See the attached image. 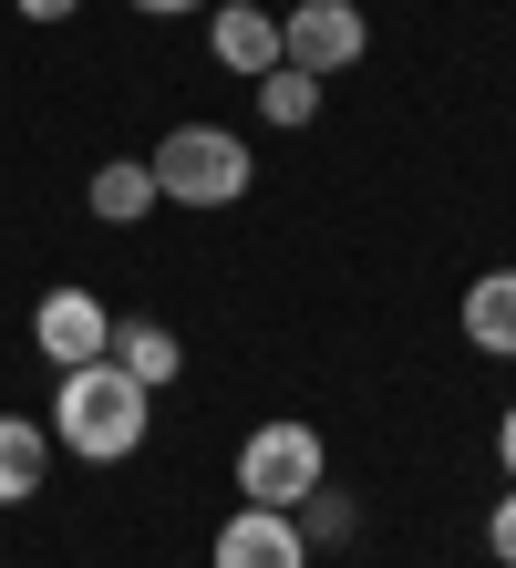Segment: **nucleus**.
I'll return each instance as SVG.
<instances>
[{
    "mask_svg": "<svg viewBox=\"0 0 516 568\" xmlns=\"http://www.w3.org/2000/svg\"><path fill=\"white\" fill-rule=\"evenodd\" d=\"M145 424H155V393L114 373V362H73V373L52 383V445L62 455H83V465H124L134 445H145Z\"/></svg>",
    "mask_w": 516,
    "mask_h": 568,
    "instance_id": "1",
    "label": "nucleus"
},
{
    "mask_svg": "<svg viewBox=\"0 0 516 568\" xmlns=\"http://www.w3.org/2000/svg\"><path fill=\"white\" fill-rule=\"evenodd\" d=\"M145 165H155V196H176V207H237L249 176H259L249 145H237L227 124H176Z\"/></svg>",
    "mask_w": 516,
    "mask_h": 568,
    "instance_id": "2",
    "label": "nucleus"
},
{
    "mask_svg": "<svg viewBox=\"0 0 516 568\" xmlns=\"http://www.w3.org/2000/svg\"><path fill=\"white\" fill-rule=\"evenodd\" d=\"M321 476H331V445H321V424H300V414L259 424L249 445H237V496H249V507H290L300 517V496Z\"/></svg>",
    "mask_w": 516,
    "mask_h": 568,
    "instance_id": "3",
    "label": "nucleus"
},
{
    "mask_svg": "<svg viewBox=\"0 0 516 568\" xmlns=\"http://www.w3.org/2000/svg\"><path fill=\"white\" fill-rule=\"evenodd\" d=\"M372 52V21H362V0H300V11L280 21V62L290 73H352V62Z\"/></svg>",
    "mask_w": 516,
    "mask_h": 568,
    "instance_id": "4",
    "label": "nucleus"
},
{
    "mask_svg": "<svg viewBox=\"0 0 516 568\" xmlns=\"http://www.w3.org/2000/svg\"><path fill=\"white\" fill-rule=\"evenodd\" d=\"M31 342H42L52 373H73V362H103V342H114V311H103L93 290H42V311H31Z\"/></svg>",
    "mask_w": 516,
    "mask_h": 568,
    "instance_id": "5",
    "label": "nucleus"
},
{
    "mask_svg": "<svg viewBox=\"0 0 516 568\" xmlns=\"http://www.w3.org/2000/svg\"><path fill=\"white\" fill-rule=\"evenodd\" d=\"M206 568H310V538L290 507H237L217 527V548H206Z\"/></svg>",
    "mask_w": 516,
    "mask_h": 568,
    "instance_id": "6",
    "label": "nucleus"
},
{
    "mask_svg": "<svg viewBox=\"0 0 516 568\" xmlns=\"http://www.w3.org/2000/svg\"><path fill=\"white\" fill-rule=\"evenodd\" d=\"M206 52L227 62V73H280V11H259V0H217L206 11Z\"/></svg>",
    "mask_w": 516,
    "mask_h": 568,
    "instance_id": "7",
    "label": "nucleus"
},
{
    "mask_svg": "<svg viewBox=\"0 0 516 568\" xmlns=\"http://www.w3.org/2000/svg\"><path fill=\"white\" fill-rule=\"evenodd\" d=\"M103 362H114V373H134L145 393H165V383L186 373V342H176L165 321H114V342H103Z\"/></svg>",
    "mask_w": 516,
    "mask_h": 568,
    "instance_id": "8",
    "label": "nucleus"
},
{
    "mask_svg": "<svg viewBox=\"0 0 516 568\" xmlns=\"http://www.w3.org/2000/svg\"><path fill=\"white\" fill-rule=\"evenodd\" d=\"M42 476H52V434L31 414H0V507H31Z\"/></svg>",
    "mask_w": 516,
    "mask_h": 568,
    "instance_id": "9",
    "label": "nucleus"
},
{
    "mask_svg": "<svg viewBox=\"0 0 516 568\" xmlns=\"http://www.w3.org/2000/svg\"><path fill=\"white\" fill-rule=\"evenodd\" d=\"M465 342L486 362H516V270H486L465 290Z\"/></svg>",
    "mask_w": 516,
    "mask_h": 568,
    "instance_id": "10",
    "label": "nucleus"
},
{
    "mask_svg": "<svg viewBox=\"0 0 516 568\" xmlns=\"http://www.w3.org/2000/svg\"><path fill=\"white\" fill-rule=\"evenodd\" d=\"M83 207L103 217V227H134L155 207V165L145 155H114V165H93V186H83Z\"/></svg>",
    "mask_w": 516,
    "mask_h": 568,
    "instance_id": "11",
    "label": "nucleus"
},
{
    "mask_svg": "<svg viewBox=\"0 0 516 568\" xmlns=\"http://www.w3.org/2000/svg\"><path fill=\"white\" fill-rule=\"evenodd\" d=\"M259 114L269 124H310V114H321V73H290V62L259 73Z\"/></svg>",
    "mask_w": 516,
    "mask_h": 568,
    "instance_id": "12",
    "label": "nucleus"
},
{
    "mask_svg": "<svg viewBox=\"0 0 516 568\" xmlns=\"http://www.w3.org/2000/svg\"><path fill=\"white\" fill-rule=\"evenodd\" d=\"M300 507H310V527H300V538H310V548H341V538H352V527H362V517H352V496H331V476H321V486H310V496H300Z\"/></svg>",
    "mask_w": 516,
    "mask_h": 568,
    "instance_id": "13",
    "label": "nucleus"
},
{
    "mask_svg": "<svg viewBox=\"0 0 516 568\" xmlns=\"http://www.w3.org/2000/svg\"><path fill=\"white\" fill-rule=\"evenodd\" d=\"M486 548H496V568H516V496L486 507Z\"/></svg>",
    "mask_w": 516,
    "mask_h": 568,
    "instance_id": "14",
    "label": "nucleus"
},
{
    "mask_svg": "<svg viewBox=\"0 0 516 568\" xmlns=\"http://www.w3.org/2000/svg\"><path fill=\"white\" fill-rule=\"evenodd\" d=\"M496 465H506V486H516V404L496 414Z\"/></svg>",
    "mask_w": 516,
    "mask_h": 568,
    "instance_id": "15",
    "label": "nucleus"
},
{
    "mask_svg": "<svg viewBox=\"0 0 516 568\" xmlns=\"http://www.w3.org/2000/svg\"><path fill=\"white\" fill-rule=\"evenodd\" d=\"M11 11H21V21H73L83 0H11Z\"/></svg>",
    "mask_w": 516,
    "mask_h": 568,
    "instance_id": "16",
    "label": "nucleus"
},
{
    "mask_svg": "<svg viewBox=\"0 0 516 568\" xmlns=\"http://www.w3.org/2000/svg\"><path fill=\"white\" fill-rule=\"evenodd\" d=\"M145 21H176V11H206V0H134Z\"/></svg>",
    "mask_w": 516,
    "mask_h": 568,
    "instance_id": "17",
    "label": "nucleus"
}]
</instances>
